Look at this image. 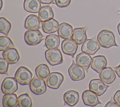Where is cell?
Returning <instances> with one entry per match:
<instances>
[{
	"label": "cell",
	"mask_w": 120,
	"mask_h": 107,
	"mask_svg": "<svg viewBox=\"0 0 120 107\" xmlns=\"http://www.w3.org/2000/svg\"><path fill=\"white\" fill-rule=\"evenodd\" d=\"M97 41L100 45L104 48H109L112 46L118 47L113 33L108 30H102L97 36Z\"/></svg>",
	"instance_id": "1"
},
{
	"label": "cell",
	"mask_w": 120,
	"mask_h": 107,
	"mask_svg": "<svg viewBox=\"0 0 120 107\" xmlns=\"http://www.w3.org/2000/svg\"><path fill=\"white\" fill-rule=\"evenodd\" d=\"M24 39L28 45L33 46L39 44L45 39V37L38 29L28 30L24 33Z\"/></svg>",
	"instance_id": "2"
},
{
	"label": "cell",
	"mask_w": 120,
	"mask_h": 107,
	"mask_svg": "<svg viewBox=\"0 0 120 107\" xmlns=\"http://www.w3.org/2000/svg\"><path fill=\"white\" fill-rule=\"evenodd\" d=\"M32 77L31 71L24 66L19 67L16 70L15 78L22 85H28L30 83Z\"/></svg>",
	"instance_id": "3"
},
{
	"label": "cell",
	"mask_w": 120,
	"mask_h": 107,
	"mask_svg": "<svg viewBox=\"0 0 120 107\" xmlns=\"http://www.w3.org/2000/svg\"><path fill=\"white\" fill-rule=\"evenodd\" d=\"M45 55L46 60L51 66H56L63 62L62 55L58 48L48 49L45 51Z\"/></svg>",
	"instance_id": "4"
},
{
	"label": "cell",
	"mask_w": 120,
	"mask_h": 107,
	"mask_svg": "<svg viewBox=\"0 0 120 107\" xmlns=\"http://www.w3.org/2000/svg\"><path fill=\"white\" fill-rule=\"evenodd\" d=\"M45 82L44 80L34 76L30 83V91L36 95L43 94L46 91V83H45Z\"/></svg>",
	"instance_id": "5"
},
{
	"label": "cell",
	"mask_w": 120,
	"mask_h": 107,
	"mask_svg": "<svg viewBox=\"0 0 120 107\" xmlns=\"http://www.w3.org/2000/svg\"><path fill=\"white\" fill-rule=\"evenodd\" d=\"M100 48V45L98 43L96 37L92 39H87L83 43L81 47V50L89 55L95 54Z\"/></svg>",
	"instance_id": "6"
},
{
	"label": "cell",
	"mask_w": 120,
	"mask_h": 107,
	"mask_svg": "<svg viewBox=\"0 0 120 107\" xmlns=\"http://www.w3.org/2000/svg\"><path fill=\"white\" fill-rule=\"evenodd\" d=\"M15 78L6 77L2 82L1 90L3 93H14L18 89V83Z\"/></svg>",
	"instance_id": "7"
},
{
	"label": "cell",
	"mask_w": 120,
	"mask_h": 107,
	"mask_svg": "<svg viewBox=\"0 0 120 107\" xmlns=\"http://www.w3.org/2000/svg\"><path fill=\"white\" fill-rule=\"evenodd\" d=\"M64 80V76L59 72H52L50 74L46 80V85L52 89H58Z\"/></svg>",
	"instance_id": "8"
},
{
	"label": "cell",
	"mask_w": 120,
	"mask_h": 107,
	"mask_svg": "<svg viewBox=\"0 0 120 107\" xmlns=\"http://www.w3.org/2000/svg\"><path fill=\"white\" fill-rule=\"evenodd\" d=\"M68 72L71 79L75 81L81 80L85 76L84 68L75 63L74 60L68 68Z\"/></svg>",
	"instance_id": "9"
},
{
	"label": "cell",
	"mask_w": 120,
	"mask_h": 107,
	"mask_svg": "<svg viewBox=\"0 0 120 107\" xmlns=\"http://www.w3.org/2000/svg\"><path fill=\"white\" fill-rule=\"evenodd\" d=\"M109 87V85L105 84L102 80L99 79L91 80L89 85V89L99 96L103 94Z\"/></svg>",
	"instance_id": "10"
},
{
	"label": "cell",
	"mask_w": 120,
	"mask_h": 107,
	"mask_svg": "<svg viewBox=\"0 0 120 107\" xmlns=\"http://www.w3.org/2000/svg\"><path fill=\"white\" fill-rule=\"evenodd\" d=\"M82 99L85 105L94 107L98 104H101V102L99 100L98 95L91 90H86L82 93Z\"/></svg>",
	"instance_id": "11"
},
{
	"label": "cell",
	"mask_w": 120,
	"mask_h": 107,
	"mask_svg": "<svg viewBox=\"0 0 120 107\" xmlns=\"http://www.w3.org/2000/svg\"><path fill=\"white\" fill-rule=\"evenodd\" d=\"M78 49V44L71 39H64L61 43L63 52L68 55L74 57Z\"/></svg>",
	"instance_id": "12"
},
{
	"label": "cell",
	"mask_w": 120,
	"mask_h": 107,
	"mask_svg": "<svg viewBox=\"0 0 120 107\" xmlns=\"http://www.w3.org/2000/svg\"><path fill=\"white\" fill-rule=\"evenodd\" d=\"M107 65V61L105 56L98 55L92 58L90 66L93 70L100 74L101 71Z\"/></svg>",
	"instance_id": "13"
},
{
	"label": "cell",
	"mask_w": 120,
	"mask_h": 107,
	"mask_svg": "<svg viewBox=\"0 0 120 107\" xmlns=\"http://www.w3.org/2000/svg\"><path fill=\"white\" fill-rule=\"evenodd\" d=\"M92 59L90 55L82 51L76 56L75 62L77 65L82 67L88 73L91 65Z\"/></svg>",
	"instance_id": "14"
},
{
	"label": "cell",
	"mask_w": 120,
	"mask_h": 107,
	"mask_svg": "<svg viewBox=\"0 0 120 107\" xmlns=\"http://www.w3.org/2000/svg\"><path fill=\"white\" fill-rule=\"evenodd\" d=\"M87 29V26L75 28L73 30L71 39L75 41L78 45L82 44L87 40V37L86 32Z\"/></svg>",
	"instance_id": "15"
},
{
	"label": "cell",
	"mask_w": 120,
	"mask_h": 107,
	"mask_svg": "<svg viewBox=\"0 0 120 107\" xmlns=\"http://www.w3.org/2000/svg\"><path fill=\"white\" fill-rule=\"evenodd\" d=\"M2 56L9 64H15L20 59V55L17 50L14 47L10 48L3 51Z\"/></svg>",
	"instance_id": "16"
},
{
	"label": "cell",
	"mask_w": 120,
	"mask_h": 107,
	"mask_svg": "<svg viewBox=\"0 0 120 107\" xmlns=\"http://www.w3.org/2000/svg\"><path fill=\"white\" fill-rule=\"evenodd\" d=\"M57 32L60 38L63 39H70L73 34V27L67 23L63 22L59 25Z\"/></svg>",
	"instance_id": "17"
},
{
	"label": "cell",
	"mask_w": 120,
	"mask_h": 107,
	"mask_svg": "<svg viewBox=\"0 0 120 107\" xmlns=\"http://www.w3.org/2000/svg\"><path fill=\"white\" fill-rule=\"evenodd\" d=\"M40 21L36 15H29L25 19L24 27L27 30H38L40 28Z\"/></svg>",
	"instance_id": "18"
},
{
	"label": "cell",
	"mask_w": 120,
	"mask_h": 107,
	"mask_svg": "<svg viewBox=\"0 0 120 107\" xmlns=\"http://www.w3.org/2000/svg\"><path fill=\"white\" fill-rule=\"evenodd\" d=\"M99 78L104 82L110 84L115 80L116 74L111 67H105L100 73Z\"/></svg>",
	"instance_id": "19"
},
{
	"label": "cell",
	"mask_w": 120,
	"mask_h": 107,
	"mask_svg": "<svg viewBox=\"0 0 120 107\" xmlns=\"http://www.w3.org/2000/svg\"><path fill=\"white\" fill-rule=\"evenodd\" d=\"M63 99L67 104L70 106H74L78 102L79 95L75 91L69 90L64 94Z\"/></svg>",
	"instance_id": "20"
},
{
	"label": "cell",
	"mask_w": 120,
	"mask_h": 107,
	"mask_svg": "<svg viewBox=\"0 0 120 107\" xmlns=\"http://www.w3.org/2000/svg\"><path fill=\"white\" fill-rule=\"evenodd\" d=\"M38 17L41 22L53 18L54 14L52 8L49 5L42 6L38 12Z\"/></svg>",
	"instance_id": "21"
},
{
	"label": "cell",
	"mask_w": 120,
	"mask_h": 107,
	"mask_svg": "<svg viewBox=\"0 0 120 107\" xmlns=\"http://www.w3.org/2000/svg\"><path fill=\"white\" fill-rule=\"evenodd\" d=\"M58 22L53 18L42 22V28L46 33H52L58 31L59 27Z\"/></svg>",
	"instance_id": "22"
},
{
	"label": "cell",
	"mask_w": 120,
	"mask_h": 107,
	"mask_svg": "<svg viewBox=\"0 0 120 107\" xmlns=\"http://www.w3.org/2000/svg\"><path fill=\"white\" fill-rule=\"evenodd\" d=\"M41 4L39 0H24L23 8L25 11L33 13L39 12L41 8Z\"/></svg>",
	"instance_id": "23"
},
{
	"label": "cell",
	"mask_w": 120,
	"mask_h": 107,
	"mask_svg": "<svg viewBox=\"0 0 120 107\" xmlns=\"http://www.w3.org/2000/svg\"><path fill=\"white\" fill-rule=\"evenodd\" d=\"M17 95L15 93L5 94L3 96L2 104L5 107H16L18 106Z\"/></svg>",
	"instance_id": "24"
},
{
	"label": "cell",
	"mask_w": 120,
	"mask_h": 107,
	"mask_svg": "<svg viewBox=\"0 0 120 107\" xmlns=\"http://www.w3.org/2000/svg\"><path fill=\"white\" fill-rule=\"evenodd\" d=\"M60 44V36L55 34L47 35L45 39V45L48 49H57Z\"/></svg>",
	"instance_id": "25"
},
{
	"label": "cell",
	"mask_w": 120,
	"mask_h": 107,
	"mask_svg": "<svg viewBox=\"0 0 120 107\" xmlns=\"http://www.w3.org/2000/svg\"><path fill=\"white\" fill-rule=\"evenodd\" d=\"M35 73L38 77L45 80L46 79L49 75L50 71L48 66L46 64H42L36 67Z\"/></svg>",
	"instance_id": "26"
},
{
	"label": "cell",
	"mask_w": 120,
	"mask_h": 107,
	"mask_svg": "<svg viewBox=\"0 0 120 107\" xmlns=\"http://www.w3.org/2000/svg\"><path fill=\"white\" fill-rule=\"evenodd\" d=\"M17 99L19 107H31L32 106L31 99L27 93L20 95L18 97Z\"/></svg>",
	"instance_id": "27"
},
{
	"label": "cell",
	"mask_w": 120,
	"mask_h": 107,
	"mask_svg": "<svg viewBox=\"0 0 120 107\" xmlns=\"http://www.w3.org/2000/svg\"><path fill=\"white\" fill-rule=\"evenodd\" d=\"M14 47V44L8 37L6 36L0 37V51H4L10 48Z\"/></svg>",
	"instance_id": "28"
},
{
	"label": "cell",
	"mask_w": 120,
	"mask_h": 107,
	"mask_svg": "<svg viewBox=\"0 0 120 107\" xmlns=\"http://www.w3.org/2000/svg\"><path fill=\"white\" fill-rule=\"evenodd\" d=\"M11 28V23L4 17H0V32L8 35Z\"/></svg>",
	"instance_id": "29"
},
{
	"label": "cell",
	"mask_w": 120,
	"mask_h": 107,
	"mask_svg": "<svg viewBox=\"0 0 120 107\" xmlns=\"http://www.w3.org/2000/svg\"><path fill=\"white\" fill-rule=\"evenodd\" d=\"M9 63L4 58H0V74H8Z\"/></svg>",
	"instance_id": "30"
},
{
	"label": "cell",
	"mask_w": 120,
	"mask_h": 107,
	"mask_svg": "<svg viewBox=\"0 0 120 107\" xmlns=\"http://www.w3.org/2000/svg\"><path fill=\"white\" fill-rule=\"evenodd\" d=\"M71 1V0H53L52 3L56 4L59 8H62L68 6Z\"/></svg>",
	"instance_id": "31"
},
{
	"label": "cell",
	"mask_w": 120,
	"mask_h": 107,
	"mask_svg": "<svg viewBox=\"0 0 120 107\" xmlns=\"http://www.w3.org/2000/svg\"><path fill=\"white\" fill-rule=\"evenodd\" d=\"M120 106L115 102L113 99V97L112 98L111 100L108 102L106 105L105 106V107H119Z\"/></svg>",
	"instance_id": "32"
},
{
	"label": "cell",
	"mask_w": 120,
	"mask_h": 107,
	"mask_svg": "<svg viewBox=\"0 0 120 107\" xmlns=\"http://www.w3.org/2000/svg\"><path fill=\"white\" fill-rule=\"evenodd\" d=\"M113 99L115 102L120 107V90L116 92L113 96Z\"/></svg>",
	"instance_id": "33"
},
{
	"label": "cell",
	"mask_w": 120,
	"mask_h": 107,
	"mask_svg": "<svg viewBox=\"0 0 120 107\" xmlns=\"http://www.w3.org/2000/svg\"><path fill=\"white\" fill-rule=\"evenodd\" d=\"M114 71L116 72L118 77L120 78V65L114 68Z\"/></svg>",
	"instance_id": "34"
},
{
	"label": "cell",
	"mask_w": 120,
	"mask_h": 107,
	"mask_svg": "<svg viewBox=\"0 0 120 107\" xmlns=\"http://www.w3.org/2000/svg\"><path fill=\"white\" fill-rule=\"evenodd\" d=\"M42 4H49L52 3L53 0H39Z\"/></svg>",
	"instance_id": "35"
},
{
	"label": "cell",
	"mask_w": 120,
	"mask_h": 107,
	"mask_svg": "<svg viewBox=\"0 0 120 107\" xmlns=\"http://www.w3.org/2000/svg\"><path fill=\"white\" fill-rule=\"evenodd\" d=\"M117 30H118V33H119V35H120V23L118 24V26H117Z\"/></svg>",
	"instance_id": "36"
},
{
	"label": "cell",
	"mask_w": 120,
	"mask_h": 107,
	"mask_svg": "<svg viewBox=\"0 0 120 107\" xmlns=\"http://www.w3.org/2000/svg\"><path fill=\"white\" fill-rule=\"evenodd\" d=\"M0 2H1V6H0V10H1L2 7V4H3L2 0H0Z\"/></svg>",
	"instance_id": "37"
},
{
	"label": "cell",
	"mask_w": 120,
	"mask_h": 107,
	"mask_svg": "<svg viewBox=\"0 0 120 107\" xmlns=\"http://www.w3.org/2000/svg\"><path fill=\"white\" fill-rule=\"evenodd\" d=\"M119 14H120V13H119Z\"/></svg>",
	"instance_id": "38"
}]
</instances>
